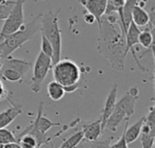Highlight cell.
<instances>
[{"mask_svg": "<svg viewBox=\"0 0 155 148\" xmlns=\"http://www.w3.org/2000/svg\"><path fill=\"white\" fill-rule=\"evenodd\" d=\"M79 2L85 7L89 14L94 16L98 24L102 16L105 14L107 0H79Z\"/></svg>", "mask_w": 155, "mask_h": 148, "instance_id": "7c38bea8", "label": "cell"}, {"mask_svg": "<svg viewBox=\"0 0 155 148\" xmlns=\"http://www.w3.org/2000/svg\"><path fill=\"white\" fill-rule=\"evenodd\" d=\"M31 68V62L9 56L2 60L0 78L11 82H21Z\"/></svg>", "mask_w": 155, "mask_h": 148, "instance_id": "8992f818", "label": "cell"}, {"mask_svg": "<svg viewBox=\"0 0 155 148\" xmlns=\"http://www.w3.org/2000/svg\"><path fill=\"white\" fill-rule=\"evenodd\" d=\"M125 122H126V124H125L124 132H123L120 139L116 143H114V145H110V147L109 148H129L128 147V144H127V142L125 140V130H126L127 127L129 126V120H127Z\"/></svg>", "mask_w": 155, "mask_h": 148, "instance_id": "484cf974", "label": "cell"}, {"mask_svg": "<svg viewBox=\"0 0 155 148\" xmlns=\"http://www.w3.org/2000/svg\"><path fill=\"white\" fill-rule=\"evenodd\" d=\"M41 52L52 59V57H53V52H54V51H53V46H52V44L50 43V42H49L44 35H42Z\"/></svg>", "mask_w": 155, "mask_h": 148, "instance_id": "d4e9b609", "label": "cell"}, {"mask_svg": "<svg viewBox=\"0 0 155 148\" xmlns=\"http://www.w3.org/2000/svg\"><path fill=\"white\" fill-rule=\"evenodd\" d=\"M144 118H145V116L143 117L141 119H139L135 124H134L130 128L127 127V128L125 130V140L128 145L133 142H135L139 138L141 130H142V127L144 122Z\"/></svg>", "mask_w": 155, "mask_h": 148, "instance_id": "e0dca14e", "label": "cell"}, {"mask_svg": "<svg viewBox=\"0 0 155 148\" xmlns=\"http://www.w3.org/2000/svg\"><path fill=\"white\" fill-rule=\"evenodd\" d=\"M125 1L126 0H107V7L105 14L116 13L119 15L121 21L123 16V7L125 4Z\"/></svg>", "mask_w": 155, "mask_h": 148, "instance_id": "d6986e66", "label": "cell"}, {"mask_svg": "<svg viewBox=\"0 0 155 148\" xmlns=\"http://www.w3.org/2000/svg\"><path fill=\"white\" fill-rule=\"evenodd\" d=\"M84 140L89 142H94L98 139V137L104 133L101 126V118L92 122V123H84L83 129L81 130Z\"/></svg>", "mask_w": 155, "mask_h": 148, "instance_id": "4fadbf2b", "label": "cell"}, {"mask_svg": "<svg viewBox=\"0 0 155 148\" xmlns=\"http://www.w3.org/2000/svg\"><path fill=\"white\" fill-rule=\"evenodd\" d=\"M117 92H118V85L114 84V87L112 88V90H110L106 100H105V104L102 112V116H101V126H102V130L103 132H104L105 129V125L106 122L109 118V117L111 116V114L114 111V109L115 107L116 104V99H117Z\"/></svg>", "mask_w": 155, "mask_h": 148, "instance_id": "8fae6325", "label": "cell"}, {"mask_svg": "<svg viewBox=\"0 0 155 148\" xmlns=\"http://www.w3.org/2000/svg\"><path fill=\"white\" fill-rule=\"evenodd\" d=\"M111 140L112 138H108L105 140H102V141H94L92 142L90 148H109L111 145Z\"/></svg>", "mask_w": 155, "mask_h": 148, "instance_id": "4316f807", "label": "cell"}, {"mask_svg": "<svg viewBox=\"0 0 155 148\" xmlns=\"http://www.w3.org/2000/svg\"><path fill=\"white\" fill-rule=\"evenodd\" d=\"M15 1H6L5 3L0 4V21H5L12 11Z\"/></svg>", "mask_w": 155, "mask_h": 148, "instance_id": "cb8c5ba5", "label": "cell"}, {"mask_svg": "<svg viewBox=\"0 0 155 148\" xmlns=\"http://www.w3.org/2000/svg\"><path fill=\"white\" fill-rule=\"evenodd\" d=\"M60 11L61 9L56 12L49 11L45 14H41L40 17V32L53 46V64L61 60L62 54V32L58 23Z\"/></svg>", "mask_w": 155, "mask_h": 148, "instance_id": "277c9868", "label": "cell"}, {"mask_svg": "<svg viewBox=\"0 0 155 148\" xmlns=\"http://www.w3.org/2000/svg\"><path fill=\"white\" fill-rule=\"evenodd\" d=\"M53 66L54 80L64 87L65 93H72L79 88L81 71L75 62L65 59L58 61Z\"/></svg>", "mask_w": 155, "mask_h": 148, "instance_id": "5b68a950", "label": "cell"}, {"mask_svg": "<svg viewBox=\"0 0 155 148\" xmlns=\"http://www.w3.org/2000/svg\"><path fill=\"white\" fill-rule=\"evenodd\" d=\"M22 114V109L16 105L0 112V129L10 125L19 115Z\"/></svg>", "mask_w": 155, "mask_h": 148, "instance_id": "5bb4252c", "label": "cell"}, {"mask_svg": "<svg viewBox=\"0 0 155 148\" xmlns=\"http://www.w3.org/2000/svg\"><path fill=\"white\" fill-rule=\"evenodd\" d=\"M13 142H18L15 136L5 128H1L0 129V147H2L3 146L6 144L13 143Z\"/></svg>", "mask_w": 155, "mask_h": 148, "instance_id": "7402d4cb", "label": "cell"}, {"mask_svg": "<svg viewBox=\"0 0 155 148\" xmlns=\"http://www.w3.org/2000/svg\"><path fill=\"white\" fill-rule=\"evenodd\" d=\"M142 148H153L154 146L155 133L151 132H141L140 137Z\"/></svg>", "mask_w": 155, "mask_h": 148, "instance_id": "603a6c76", "label": "cell"}, {"mask_svg": "<svg viewBox=\"0 0 155 148\" xmlns=\"http://www.w3.org/2000/svg\"><path fill=\"white\" fill-rule=\"evenodd\" d=\"M41 14L32 21L25 24L18 31L7 35L0 43V60L9 57L13 52L30 41L40 31Z\"/></svg>", "mask_w": 155, "mask_h": 148, "instance_id": "7a4b0ae2", "label": "cell"}, {"mask_svg": "<svg viewBox=\"0 0 155 148\" xmlns=\"http://www.w3.org/2000/svg\"><path fill=\"white\" fill-rule=\"evenodd\" d=\"M139 0H126L125 4L123 7V16H122V20H121V24L124 29V33L127 31V28L130 24V23L132 22V12L134 7L138 4Z\"/></svg>", "mask_w": 155, "mask_h": 148, "instance_id": "2e32d148", "label": "cell"}, {"mask_svg": "<svg viewBox=\"0 0 155 148\" xmlns=\"http://www.w3.org/2000/svg\"><path fill=\"white\" fill-rule=\"evenodd\" d=\"M18 143L22 148H36V140L30 134H24L16 137Z\"/></svg>", "mask_w": 155, "mask_h": 148, "instance_id": "44dd1931", "label": "cell"}, {"mask_svg": "<svg viewBox=\"0 0 155 148\" xmlns=\"http://www.w3.org/2000/svg\"><path fill=\"white\" fill-rule=\"evenodd\" d=\"M83 133L82 131H78L75 134L72 135L66 140L63 142V144L58 148H75L83 140Z\"/></svg>", "mask_w": 155, "mask_h": 148, "instance_id": "ffe728a7", "label": "cell"}, {"mask_svg": "<svg viewBox=\"0 0 155 148\" xmlns=\"http://www.w3.org/2000/svg\"><path fill=\"white\" fill-rule=\"evenodd\" d=\"M84 21L87 24H94L96 20H95V18H94V16L93 14H91L88 13V14H84Z\"/></svg>", "mask_w": 155, "mask_h": 148, "instance_id": "f1b7e54d", "label": "cell"}, {"mask_svg": "<svg viewBox=\"0 0 155 148\" xmlns=\"http://www.w3.org/2000/svg\"><path fill=\"white\" fill-rule=\"evenodd\" d=\"M47 94L53 101H59L64 97L65 91L61 84L55 80H53L47 85Z\"/></svg>", "mask_w": 155, "mask_h": 148, "instance_id": "ac0fdd59", "label": "cell"}, {"mask_svg": "<svg viewBox=\"0 0 155 148\" xmlns=\"http://www.w3.org/2000/svg\"><path fill=\"white\" fill-rule=\"evenodd\" d=\"M138 98L139 90L137 86L132 87L127 93L118 102H116L114 111L106 122L105 129L115 132L122 122L130 120L131 117L135 112V106Z\"/></svg>", "mask_w": 155, "mask_h": 148, "instance_id": "3957f363", "label": "cell"}, {"mask_svg": "<svg viewBox=\"0 0 155 148\" xmlns=\"http://www.w3.org/2000/svg\"><path fill=\"white\" fill-rule=\"evenodd\" d=\"M140 32H141L140 27H138V26L132 21V22L130 23L128 28H127L126 33H125L126 51H127V52H128L129 51H132L133 55H134V59H135V61H136V62H137V64H138L139 69L142 70L143 72H146L147 70H145V69L141 65V63L138 61V58H137V56H136V54H135V52H134V47L138 43V37H139Z\"/></svg>", "mask_w": 155, "mask_h": 148, "instance_id": "9c48e42d", "label": "cell"}, {"mask_svg": "<svg viewBox=\"0 0 155 148\" xmlns=\"http://www.w3.org/2000/svg\"><path fill=\"white\" fill-rule=\"evenodd\" d=\"M52 66V59L40 52L35 59L33 67V76L30 85V89L33 92L39 93L41 91L42 84Z\"/></svg>", "mask_w": 155, "mask_h": 148, "instance_id": "ba28073f", "label": "cell"}, {"mask_svg": "<svg viewBox=\"0 0 155 148\" xmlns=\"http://www.w3.org/2000/svg\"><path fill=\"white\" fill-rule=\"evenodd\" d=\"M36 1H37V0H35V2H36Z\"/></svg>", "mask_w": 155, "mask_h": 148, "instance_id": "1f68e13d", "label": "cell"}, {"mask_svg": "<svg viewBox=\"0 0 155 148\" xmlns=\"http://www.w3.org/2000/svg\"><path fill=\"white\" fill-rule=\"evenodd\" d=\"M25 0H15V5L0 31V42L7 35L18 31L25 24L24 5Z\"/></svg>", "mask_w": 155, "mask_h": 148, "instance_id": "52a82bcc", "label": "cell"}, {"mask_svg": "<svg viewBox=\"0 0 155 148\" xmlns=\"http://www.w3.org/2000/svg\"><path fill=\"white\" fill-rule=\"evenodd\" d=\"M43 109H44V103L40 102L37 109V114L33 122L29 125L31 128L38 130L41 134H47V132L54 127H60V123H55L51 121L49 118L43 116Z\"/></svg>", "mask_w": 155, "mask_h": 148, "instance_id": "30bf717a", "label": "cell"}, {"mask_svg": "<svg viewBox=\"0 0 155 148\" xmlns=\"http://www.w3.org/2000/svg\"><path fill=\"white\" fill-rule=\"evenodd\" d=\"M7 0H0V4H3V3H5Z\"/></svg>", "mask_w": 155, "mask_h": 148, "instance_id": "4dcf8cb0", "label": "cell"}, {"mask_svg": "<svg viewBox=\"0 0 155 148\" xmlns=\"http://www.w3.org/2000/svg\"><path fill=\"white\" fill-rule=\"evenodd\" d=\"M0 148H22L20 144L18 142H13V143H9V144H6L5 146H3L2 147Z\"/></svg>", "mask_w": 155, "mask_h": 148, "instance_id": "f546056e", "label": "cell"}, {"mask_svg": "<svg viewBox=\"0 0 155 148\" xmlns=\"http://www.w3.org/2000/svg\"><path fill=\"white\" fill-rule=\"evenodd\" d=\"M7 98V91L5 88V85L0 78V101Z\"/></svg>", "mask_w": 155, "mask_h": 148, "instance_id": "83f0119b", "label": "cell"}, {"mask_svg": "<svg viewBox=\"0 0 155 148\" xmlns=\"http://www.w3.org/2000/svg\"><path fill=\"white\" fill-rule=\"evenodd\" d=\"M98 26L97 50L99 54L109 61L114 70L124 71L128 52L125 33L119 15L116 13L104 14L100 19Z\"/></svg>", "mask_w": 155, "mask_h": 148, "instance_id": "6da1fadb", "label": "cell"}, {"mask_svg": "<svg viewBox=\"0 0 155 148\" xmlns=\"http://www.w3.org/2000/svg\"><path fill=\"white\" fill-rule=\"evenodd\" d=\"M151 19L150 14L145 11L142 6L136 5L132 12V21L138 26V27H144L146 26Z\"/></svg>", "mask_w": 155, "mask_h": 148, "instance_id": "9a60e30c", "label": "cell"}]
</instances>
